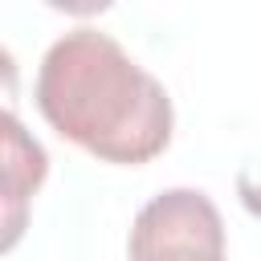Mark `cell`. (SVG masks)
Instances as JSON below:
<instances>
[{
    "label": "cell",
    "instance_id": "6da1fadb",
    "mask_svg": "<svg viewBox=\"0 0 261 261\" xmlns=\"http://www.w3.org/2000/svg\"><path fill=\"white\" fill-rule=\"evenodd\" d=\"M41 118L82 151L139 167L171 143V98L110 33L90 24L57 37L37 69Z\"/></svg>",
    "mask_w": 261,
    "mask_h": 261
},
{
    "label": "cell",
    "instance_id": "5b68a950",
    "mask_svg": "<svg viewBox=\"0 0 261 261\" xmlns=\"http://www.w3.org/2000/svg\"><path fill=\"white\" fill-rule=\"evenodd\" d=\"M16 98H20V69L16 57L0 45V110H16Z\"/></svg>",
    "mask_w": 261,
    "mask_h": 261
},
{
    "label": "cell",
    "instance_id": "7a4b0ae2",
    "mask_svg": "<svg viewBox=\"0 0 261 261\" xmlns=\"http://www.w3.org/2000/svg\"><path fill=\"white\" fill-rule=\"evenodd\" d=\"M130 261H224V220L200 188L151 196L130 224Z\"/></svg>",
    "mask_w": 261,
    "mask_h": 261
},
{
    "label": "cell",
    "instance_id": "277c9868",
    "mask_svg": "<svg viewBox=\"0 0 261 261\" xmlns=\"http://www.w3.org/2000/svg\"><path fill=\"white\" fill-rule=\"evenodd\" d=\"M237 196L253 216H261V159H253L237 171Z\"/></svg>",
    "mask_w": 261,
    "mask_h": 261
},
{
    "label": "cell",
    "instance_id": "3957f363",
    "mask_svg": "<svg viewBox=\"0 0 261 261\" xmlns=\"http://www.w3.org/2000/svg\"><path fill=\"white\" fill-rule=\"evenodd\" d=\"M45 175L49 155L41 139H33V130L20 122L16 110H0V253L20 245L33 196L45 184Z\"/></svg>",
    "mask_w": 261,
    "mask_h": 261
}]
</instances>
